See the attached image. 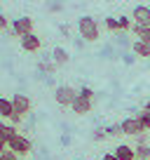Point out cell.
Here are the masks:
<instances>
[{
    "instance_id": "obj_1",
    "label": "cell",
    "mask_w": 150,
    "mask_h": 160,
    "mask_svg": "<svg viewBox=\"0 0 150 160\" xmlns=\"http://www.w3.org/2000/svg\"><path fill=\"white\" fill-rule=\"evenodd\" d=\"M77 31H80V38L85 40V42H94V40H99V21L94 19V17H80L77 19Z\"/></svg>"
},
{
    "instance_id": "obj_2",
    "label": "cell",
    "mask_w": 150,
    "mask_h": 160,
    "mask_svg": "<svg viewBox=\"0 0 150 160\" xmlns=\"http://www.w3.org/2000/svg\"><path fill=\"white\" fill-rule=\"evenodd\" d=\"M7 148H10V151H14V153L21 158V155L30 153L33 144H30V139H28V137H24V134H14L10 141H7Z\"/></svg>"
},
{
    "instance_id": "obj_3",
    "label": "cell",
    "mask_w": 150,
    "mask_h": 160,
    "mask_svg": "<svg viewBox=\"0 0 150 160\" xmlns=\"http://www.w3.org/2000/svg\"><path fill=\"white\" fill-rule=\"evenodd\" d=\"M75 97H77V90L70 87V85H59L54 90V99H56L59 106H68V108H70V104L75 101Z\"/></svg>"
},
{
    "instance_id": "obj_4",
    "label": "cell",
    "mask_w": 150,
    "mask_h": 160,
    "mask_svg": "<svg viewBox=\"0 0 150 160\" xmlns=\"http://www.w3.org/2000/svg\"><path fill=\"white\" fill-rule=\"evenodd\" d=\"M10 26H12V31H14V35H16V38H21V35H28V33H33V28H35V21L30 19V17H19V19H14Z\"/></svg>"
},
{
    "instance_id": "obj_5",
    "label": "cell",
    "mask_w": 150,
    "mask_h": 160,
    "mask_svg": "<svg viewBox=\"0 0 150 160\" xmlns=\"http://www.w3.org/2000/svg\"><path fill=\"white\" fill-rule=\"evenodd\" d=\"M120 125H122V134H124V137H138L141 132H145L143 127H141V122H138V118H136V115L124 118Z\"/></svg>"
},
{
    "instance_id": "obj_6",
    "label": "cell",
    "mask_w": 150,
    "mask_h": 160,
    "mask_svg": "<svg viewBox=\"0 0 150 160\" xmlns=\"http://www.w3.org/2000/svg\"><path fill=\"white\" fill-rule=\"evenodd\" d=\"M131 19H134V24L150 28V7L148 5H136L134 12H131Z\"/></svg>"
},
{
    "instance_id": "obj_7",
    "label": "cell",
    "mask_w": 150,
    "mask_h": 160,
    "mask_svg": "<svg viewBox=\"0 0 150 160\" xmlns=\"http://www.w3.org/2000/svg\"><path fill=\"white\" fill-rule=\"evenodd\" d=\"M19 42H21V50L24 52H38L40 50V45H42V40L38 38V33H28V35H21L19 38Z\"/></svg>"
},
{
    "instance_id": "obj_8",
    "label": "cell",
    "mask_w": 150,
    "mask_h": 160,
    "mask_svg": "<svg viewBox=\"0 0 150 160\" xmlns=\"http://www.w3.org/2000/svg\"><path fill=\"white\" fill-rule=\"evenodd\" d=\"M91 106H94V101H91V99H87V97L77 94V97H75V101L70 104V108H73L75 115H87V113L91 111Z\"/></svg>"
},
{
    "instance_id": "obj_9",
    "label": "cell",
    "mask_w": 150,
    "mask_h": 160,
    "mask_svg": "<svg viewBox=\"0 0 150 160\" xmlns=\"http://www.w3.org/2000/svg\"><path fill=\"white\" fill-rule=\"evenodd\" d=\"M12 106H14V113H19V115L30 113V99L26 94H14L12 97Z\"/></svg>"
},
{
    "instance_id": "obj_10",
    "label": "cell",
    "mask_w": 150,
    "mask_h": 160,
    "mask_svg": "<svg viewBox=\"0 0 150 160\" xmlns=\"http://www.w3.org/2000/svg\"><path fill=\"white\" fill-rule=\"evenodd\" d=\"M115 158L117 160H134L136 158V153H134V146H129V144H120V146H115Z\"/></svg>"
},
{
    "instance_id": "obj_11",
    "label": "cell",
    "mask_w": 150,
    "mask_h": 160,
    "mask_svg": "<svg viewBox=\"0 0 150 160\" xmlns=\"http://www.w3.org/2000/svg\"><path fill=\"white\" fill-rule=\"evenodd\" d=\"M14 134H19V130H16L12 122H5V120H0V139H2V141H10Z\"/></svg>"
},
{
    "instance_id": "obj_12",
    "label": "cell",
    "mask_w": 150,
    "mask_h": 160,
    "mask_svg": "<svg viewBox=\"0 0 150 160\" xmlns=\"http://www.w3.org/2000/svg\"><path fill=\"white\" fill-rule=\"evenodd\" d=\"M131 52H134L136 57L148 59V57H150V45H148V42H143V40H134V42H131Z\"/></svg>"
},
{
    "instance_id": "obj_13",
    "label": "cell",
    "mask_w": 150,
    "mask_h": 160,
    "mask_svg": "<svg viewBox=\"0 0 150 160\" xmlns=\"http://www.w3.org/2000/svg\"><path fill=\"white\" fill-rule=\"evenodd\" d=\"M52 61H54L56 66H63V64L70 61V54L63 50V47H54V50H52Z\"/></svg>"
},
{
    "instance_id": "obj_14",
    "label": "cell",
    "mask_w": 150,
    "mask_h": 160,
    "mask_svg": "<svg viewBox=\"0 0 150 160\" xmlns=\"http://www.w3.org/2000/svg\"><path fill=\"white\" fill-rule=\"evenodd\" d=\"M14 113V106H12V99H5L0 97V120H10V115Z\"/></svg>"
},
{
    "instance_id": "obj_15",
    "label": "cell",
    "mask_w": 150,
    "mask_h": 160,
    "mask_svg": "<svg viewBox=\"0 0 150 160\" xmlns=\"http://www.w3.org/2000/svg\"><path fill=\"white\" fill-rule=\"evenodd\" d=\"M131 33L136 35V40H143V42H148V45H150V28L138 26V24H131Z\"/></svg>"
},
{
    "instance_id": "obj_16",
    "label": "cell",
    "mask_w": 150,
    "mask_h": 160,
    "mask_svg": "<svg viewBox=\"0 0 150 160\" xmlns=\"http://www.w3.org/2000/svg\"><path fill=\"white\" fill-rule=\"evenodd\" d=\"M134 153H136L138 160H150V144H136Z\"/></svg>"
},
{
    "instance_id": "obj_17",
    "label": "cell",
    "mask_w": 150,
    "mask_h": 160,
    "mask_svg": "<svg viewBox=\"0 0 150 160\" xmlns=\"http://www.w3.org/2000/svg\"><path fill=\"white\" fill-rule=\"evenodd\" d=\"M136 118H138V122H141V127H143L145 132H150V111H141L138 115H136Z\"/></svg>"
},
{
    "instance_id": "obj_18",
    "label": "cell",
    "mask_w": 150,
    "mask_h": 160,
    "mask_svg": "<svg viewBox=\"0 0 150 160\" xmlns=\"http://www.w3.org/2000/svg\"><path fill=\"white\" fill-rule=\"evenodd\" d=\"M105 130V134L108 137H122V125L117 122V125H108V127H103Z\"/></svg>"
},
{
    "instance_id": "obj_19",
    "label": "cell",
    "mask_w": 150,
    "mask_h": 160,
    "mask_svg": "<svg viewBox=\"0 0 150 160\" xmlns=\"http://www.w3.org/2000/svg\"><path fill=\"white\" fill-rule=\"evenodd\" d=\"M103 26L110 31V33H115V31H120V26H117V19H113V17H108V19L103 21Z\"/></svg>"
},
{
    "instance_id": "obj_20",
    "label": "cell",
    "mask_w": 150,
    "mask_h": 160,
    "mask_svg": "<svg viewBox=\"0 0 150 160\" xmlns=\"http://www.w3.org/2000/svg\"><path fill=\"white\" fill-rule=\"evenodd\" d=\"M117 26H120V31H131V19L129 17H120V19H117Z\"/></svg>"
},
{
    "instance_id": "obj_21",
    "label": "cell",
    "mask_w": 150,
    "mask_h": 160,
    "mask_svg": "<svg viewBox=\"0 0 150 160\" xmlns=\"http://www.w3.org/2000/svg\"><path fill=\"white\" fill-rule=\"evenodd\" d=\"M91 137H94V141H103L108 134H105V130H103V127H96V130H94V134H91Z\"/></svg>"
},
{
    "instance_id": "obj_22",
    "label": "cell",
    "mask_w": 150,
    "mask_h": 160,
    "mask_svg": "<svg viewBox=\"0 0 150 160\" xmlns=\"http://www.w3.org/2000/svg\"><path fill=\"white\" fill-rule=\"evenodd\" d=\"M77 94L87 97V99H94V90H91V87H80V90H77Z\"/></svg>"
},
{
    "instance_id": "obj_23",
    "label": "cell",
    "mask_w": 150,
    "mask_h": 160,
    "mask_svg": "<svg viewBox=\"0 0 150 160\" xmlns=\"http://www.w3.org/2000/svg\"><path fill=\"white\" fill-rule=\"evenodd\" d=\"M0 160H19V155H16V153H14V151H10V148H7V151H5V153L0 155Z\"/></svg>"
},
{
    "instance_id": "obj_24",
    "label": "cell",
    "mask_w": 150,
    "mask_h": 160,
    "mask_svg": "<svg viewBox=\"0 0 150 160\" xmlns=\"http://www.w3.org/2000/svg\"><path fill=\"white\" fill-rule=\"evenodd\" d=\"M10 24H12V21L7 19V17L2 14V12H0V31H7V28H10Z\"/></svg>"
},
{
    "instance_id": "obj_25",
    "label": "cell",
    "mask_w": 150,
    "mask_h": 160,
    "mask_svg": "<svg viewBox=\"0 0 150 160\" xmlns=\"http://www.w3.org/2000/svg\"><path fill=\"white\" fill-rule=\"evenodd\" d=\"M40 71H45V73H54L56 64H54V61H52V64H40Z\"/></svg>"
},
{
    "instance_id": "obj_26",
    "label": "cell",
    "mask_w": 150,
    "mask_h": 160,
    "mask_svg": "<svg viewBox=\"0 0 150 160\" xmlns=\"http://www.w3.org/2000/svg\"><path fill=\"white\" fill-rule=\"evenodd\" d=\"M21 120H24V115H19V113H12V115H10V122H12L14 127L21 125Z\"/></svg>"
},
{
    "instance_id": "obj_27",
    "label": "cell",
    "mask_w": 150,
    "mask_h": 160,
    "mask_svg": "<svg viewBox=\"0 0 150 160\" xmlns=\"http://www.w3.org/2000/svg\"><path fill=\"white\" fill-rule=\"evenodd\" d=\"M136 139V144H148V132H141L138 137H134Z\"/></svg>"
},
{
    "instance_id": "obj_28",
    "label": "cell",
    "mask_w": 150,
    "mask_h": 160,
    "mask_svg": "<svg viewBox=\"0 0 150 160\" xmlns=\"http://www.w3.org/2000/svg\"><path fill=\"white\" fill-rule=\"evenodd\" d=\"M49 10H52V12H61V5H59V2H52Z\"/></svg>"
},
{
    "instance_id": "obj_29",
    "label": "cell",
    "mask_w": 150,
    "mask_h": 160,
    "mask_svg": "<svg viewBox=\"0 0 150 160\" xmlns=\"http://www.w3.org/2000/svg\"><path fill=\"white\" fill-rule=\"evenodd\" d=\"M5 151H7V141H2V139H0V155L5 153Z\"/></svg>"
},
{
    "instance_id": "obj_30",
    "label": "cell",
    "mask_w": 150,
    "mask_h": 160,
    "mask_svg": "<svg viewBox=\"0 0 150 160\" xmlns=\"http://www.w3.org/2000/svg\"><path fill=\"white\" fill-rule=\"evenodd\" d=\"M103 160H117V158H115V153H105Z\"/></svg>"
},
{
    "instance_id": "obj_31",
    "label": "cell",
    "mask_w": 150,
    "mask_h": 160,
    "mask_svg": "<svg viewBox=\"0 0 150 160\" xmlns=\"http://www.w3.org/2000/svg\"><path fill=\"white\" fill-rule=\"evenodd\" d=\"M145 111H150V99H148V101H145Z\"/></svg>"
},
{
    "instance_id": "obj_32",
    "label": "cell",
    "mask_w": 150,
    "mask_h": 160,
    "mask_svg": "<svg viewBox=\"0 0 150 160\" xmlns=\"http://www.w3.org/2000/svg\"><path fill=\"white\" fill-rule=\"evenodd\" d=\"M134 160H138V158H134Z\"/></svg>"
},
{
    "instance_id": "obj_33",
    "label": "cell",
    "mask_w": 150,
    "mask_h": 160,
    "mask_svg": "<svg viewBox=\"0 0 150 160\" xmlns=\"http://www.w3.org/2000/svg\"><path fill=\"white\" fill-rule=\"evenodd\" d=\"M19 160H21V158H19Z\"/></svg>"
}]
</instances>
